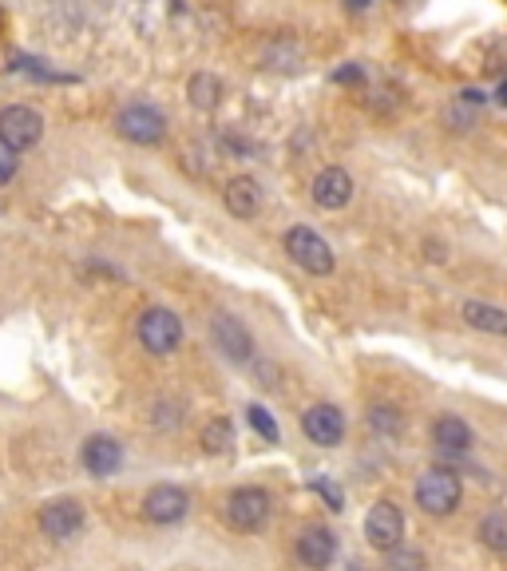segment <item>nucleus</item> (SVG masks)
<instances>
[{"label": "nucleus", "mask_w": 507, "mask_h": 571, "mask_svg": "<svg viewBox=\"0 0 507 571\" xmlns=\"http://www.w3.org/2000/svg\"><path fill=\"white\" fill-rule=\"evenodd\" d=\"M460 496H464V484L452 468H428L420 480H416V504L428 512V516H452L460 508Z\"/></svg>", "instance_id": "1"}, {"label": "nucleus", "mask_w": 507, "mask_h": 571, "mask_svg": "<svg viewBox=\"0 0 507 571\" xmlns=\"http://www.w3.org/2000/svg\"><path fill=\"white\" fill-rule=\"evenodd\" d=\"M270 512H274V500H270V492L258 488V484L234 488V492L226 496V508H222V516H226V524H230L234 532H262L266 520H270Z\"/></svg>", "instance_id": "2"}, {"label": "nucleus", "mask_w": 507, "mask_h": 571, "mask_svg": "<svg viewBox=\"0 0 507 571\" xmlns=\"http://www.w3.org/2000/svg\"><path fill=\"white\" fill-rule=\"evenodd\" d=\"M286 254H290V262H294L298 270L313 274V278L333 274V246H329L313 227L286 230Z\"/></svg>", "instance_id": "3"}, {"label": "nucleus", "mask_w": 507, "mask_h": 571, "mask_svg": "<svg viewBox=\"0 0 507 571\" xmlns=\"http://www.w3.org/2000/svg\"><path fill=\"white\" fill-rule=\"evenodd\" d=\"M183 342V322H179V314L175 310H167V306H151V310H143L139 314V345L147 349V353H155V357H167V353H175Z\"/></svg>", "instance_id": "4"}, {"label": "nucleus", "mask_w": 507, "mask_h": 571, "mask_svg": "<svg viewBox=\"0 0 507 571\" xmlns=\"http://www.w3.org/2000/svg\"><path fill=\"white\" fill-rule=\"evenodd\" d=\"M40 139H44V115L36 112V108H28V104L0 108V143L4 147H12L20 155V151L36 147Z\"/></svg>", "instance_id": "5"}, {"label": "nucleus", "mask_w": 507, "mask_h": 571, "mask_svg": "<svg viewBox=\"0 0 507 571\" xmlns=\"http://www.w3.org/2000/svg\"><path fill=\"white\" fill-rule=\"evenodd\" d=\"M115 127H119V135L127 143H139V147H159L167 139V115L159 112V108H151V104L123 108L119 119H115Z\"/></svg>", "instance_id": "6"}, {"label": "nucleus", "mask_w": 507, "mask_h": 571, "mask_svg": "<svg viewBox=\"0 0 507 571\" xmlns=\"http://www.w3.org/2000/svg\"><path fill=\"white\" fill-rule=\"evenodd\" d=\"M210 338L218 345V353H222L226 361H234V365H250V361L258 357V345L250 338V330H246L234 314H214V318H210Z\"/></svg>", "instance_id": "7"}, {"label": "nucleus", "mask_w": 507, "mask_h": 571, "mask_svg": "<svg viewBox=\"0 0 507 571\" xmlns=\"http://www.w3.org/2000/svg\"><path fill=\"white\" fill-rule=\"evenodd\" d=\"M365 540H369L377 552L401 548V540H405V516H401V508H397L393 500H377V504L369 508V516H365Z\"/></svg>", "instance_id": "8"}, {"label": "nucleus", "mask_w": 507, "mask_h": 571, "mask_svg": "<svg viewBox=\"0 0 507 571\" xmlns=\"http://www.w3.org/2000/svg\"><path fill=\"white\" fill-rule=\"evenodd\" d=\"M302 433L317 449H337L345 441V413L329 401H317L302 413Z\"/></svg>", "instance_id": "9"}, {"label": "nucleus", "mask_w": 507, "mask_h": 571, "mask_svg": "<svg viewBox=\"0 0 507 571\" xmlns=\"http://www.w3.org/2000/svg\"><path fill=\"white\" fill-rule=\"evenodd\" d=\"M187 512H191V496L179 484H155L143 496V516L151 524H179Z\"/></svg>", "instance_id": "10"}, {"label": "nucleus", "mask_w": 507, "mask_h": 571, "mask_svg": "<svg viewBox=\"0 0 507 571\" xmlns=\"http://www.w3.org/2000/svg\"><path fill=\"white\" fill-rule=\"evenodd\" d=\"M309 195H313V203H317L321 211H341V207H349V199H353V175H349L345 167H325V171H317Z\"/></svg>", "instance_id": "11"}, {"label": "nucleus", "mask_w": 507, "mask_h": 571, "mask_svg": "<svg viewBox=\"0 0 507 571\" xmlns=\"http://www.w3.org/2000/svg\"><path fill=\"white\" fill-rule=\"evenodd\" d=\"M40 528H44L48 540H60V544L72 540L84 528V504L80 500H52V504H44Z\"/></svg>", "instance_id": "12"}, {"label": "nucleus", "mask_w": 507, "mask_h": 571, "mask_svg": "<svg viewBox=\"0 0 507 571\" xmlns=\"http://www.w3.org/2000/svg\"><path fill=\"white\" fill-rule=\"evenodd\" d=\"M80 460H84V468H88L96 480H107V476H115L119 464H123V445H119L115 437H107V433H96V437L84 441Z\"/></svg>", "instance_id": "13"}, {"label": "nucleus", "mask_w": 507, "mask_h": 571, "mask_svg": "<svg viewBox=\"0 0 507 571\" xmlns=\"http://www.w3.org/2000/svg\"><path fill=\"white\" fill-rule=\"evenodd\" d=\"M222 203H226V211L234 219H254L262 211V183L250 179V175H234L222 187Z\"/></svg>", "instance_id": "14"}, {"label": "nucleus", "mask_w": 507, "mask_h": 571, "mask_svg": "<svg viewBox=\"0 0 507 571\" xmlns=\"http://www.w3.org/2000/svg\"><path fill=\"white\" fill-rule=\"evenodd\" d=\"M333 556H337V536H333L329 528L313 524V528H305L302 536H298V560H302L309 571L329 568Z\"/></svg>", "instance_id": "15"}, {"label": "nucleus", "mask_w": 507, "mask_h": 571, "mask_svg": "<svg viewBox=\"0 0 507 571\" xmlns=\"http://www.w3.org/2000/svg\"><path fill=\"white\" fill-rule=\"evenodd\" d=\"M432 441L444 453H468L472 449V425L456 413H444V417L432 421Z\"/></svg>", "instance_id": "16"}, {"label": "nucleus", "mask_w": 507, "mask_h": 571, "mask_svg": "<svg viewBox=\"0 0 507 571\" xmlns=\"http://www.w3.org/2000/svg\"><path fill=\"white\" fill-rule=\"evenodd\" d=\"M222 96H226V84H222L214 72H195V76L187 80V100H191V108H199V112L222 108Z\"/></svg>", "instance_id": "17"}, {"label": "nucleus", "mask_w": 507, "mask_h": 571, "mask_svg": "<svg viewBox=\"0 0 507 571\" xmlns=\"http://www.w3.org/2000/svg\"><path fill=\"white\" fill-rule=\"evenodd\" d=\"M464 322L480 334L492 338H507V310L492 306V302H464Z\"/></svg>", "instance_id": "18"}, {"label": "nucleus", "mask_w": 507, "mask_h": 571, "mask_svg": "<svg viewBox=\"0 0 507 571\" xmlns=\"http://www.w3.org/2000/svg\"><path fill=\"white\" fill-rule=\"evenodd\" d=\"M480 544L488 552H507V508H492L480 520Z\"/></svg>", "instance_id": "19"}, {"label": "nucleus", "mask_w": 507, "mask_h": 571, "mask_svg": "<svg viewBox=\"0 0 507 571\" xmlns=\"http://www.w3.org/2000/svg\"><path fill=\"white\" fill-rule=\"evenodd\" d=\"M203 449L210 453V457H222V453H230L234 449V425L226 421V417H214V421H206L203 429Z\"/></svg>", "instance_id": "20"}, {"label": "nucleus", "mask_w": 507, "mask_h": 571, "mask_svg": "<svg viewBox=\"0 0 507 571\" xmlns=\"http://www.w3.org/2000/svg\"><path fill=\"white\" fill-rule=\"evenodd\" d=\"M480 108H484V96H480V92H460L456 104L448 108V119H452L456 131H468V127L480 119Z\"/></svg>", "instance_id": "21"}, {"label": "nucleus", "mask_w": 507, "mask_h": 571, "mask_svg": "<svg viewBox=\"0 0 507 571\" xmlns=\"http://www.w3.org/2000/svg\"><path fill=\"white\" fill-rule=\"evenodd\" d=\"M385 571H428V556L412 544H401V548L385 552Z\"/></svg>", "instance_id": "22"}, {"label": "nucleus", "mask_w": 507, "mask_h": 571, "mask_svg": "<svg viewBox=\"0 0 507 571\" xmlns=\"http://www.w3.org/2000/svg\"><path fill=\"white\" fill-rule=\"evenodd\" d=\"M401 425H405V417H401V409H397V405H373V409H369V429H373V433H381V437H397V433H401Z\"/></svg>", "instance_id": "23"}, {"label": "nucleus", "mask_w": 507, "mask_h": 571, "mask_svg": "<svg viewBox=\"0 0 507 571\" xmlns=\"http://www.w3.org/2000/svg\"><path fill=\"white\" fill-rule=\"evenodd\" d=\"M309 488L325 500V508H329V512H341V508H345V492H341V484H337L333 476H325V472H321V476H313V480H309Z\"/></svg>", "instance_id": "24"}, {"label": "nucleus", "mask_w": 507, "mask_h": 571, "mask_svg": "<svg viewBox=\"0 0 507 571\" xmlns=\"http://www.w3.org/2000/svg\"><path fill=\"white\" fill-rule=\"evenodd\" d=\"M246 417H250V429L266 441V445H274L278 441V425H274V417H270V409H262V405H250L246 409Z\"/></svg>", "instance_id": "25"}, {"label": "nucleus", "mask_w": 507, "mask_h": 571, "mask_svg": "<svg viewBox=\"0 0 507 571\" xmlns=\"http://www.w3.org/2000/svg\"><path fill=\"white\" fill-rule=\"evenodd\" d=\"M12 68L16 72H28V76H36V80H56V84H68L72 76H64V72H52V68H44L40 60H32V56H16L12 60Z\"/></svg>", "instance_id": "26"}, {"label": "nucleus", "mask_w": 507, "mask_h": 571, "mask_svg": "<svg viewBox=\"0 0 507 571\" xmlns=\"http://www.w3.org/2000/svg\"><path fill=\"white\" fill-rule=\"evenodd\" d=\"M12 175H16V151L0 143V187H4V183H8Z\"/></svg>", "instance_id": "27"}, {"label": "nucleus", "mask_w": 507, "mask_h": 571, "mask_svg": "<svg viewBox=\"0 0 507 571\" xmlns=\"http://www.w3.org/2000/svg\"><path fill=\"white\" fill-rule=\"evenodd\" d=\"M333 80H337V84H361V80H365V72H361V64H345V68H337V72H333Z\"/></svg>", "instance_id": "28"}, {"label": "nucleus", "mask_w": 507, "mask_h": 571, "mask_svg": "<svg viewBox=\"0 0 507 571\" xmlns=\"http://www.w3.org/2000/svg\"><path fill=\"white\" fill-rule=\"evenodd\" d=\"M369 4H373V0H345V8H349V12H365Z\"/></svg>", "instance_id": "29"}, {"label": "nucleus", "mask_w": 507, "mask_h": 571, "mask_svg": "<svg viewBox=\"0 0 507 571\" xmlns=\"http://www.w3.org/2000/svg\"><path fill=\"white\" fill-rule=\"evenodd\" d=\"M496 104H500V108H507V80L496 88Z\"/></svg>", "instance_id": "30"}]
</instances>
